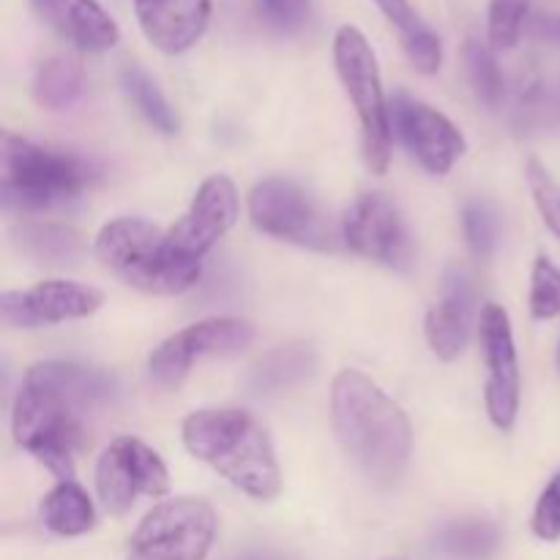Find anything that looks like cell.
I'll return each instance as SVG.
<instances>
[{
  "mask_svg": "<svg viewBox=\"0 0 560 560\" xmlns=\"http://www.w3.org/2000/svg\"><path fill=\"white\" fill-rule=\"evenodd\" d=\"M115 397L118 381L102 370L63 361L31 366L14 402V441L60 481H74V457L85 446L82 416Z\"/></svg>",
  "mask_w": 560,
  "mask_h": 560,
  "instance_id": "6da1fadb",
  "label": "cell"
},
{
  "mask_svg": "<svg viewBox=\"0 0 560 560\" xmlns=\"http://www.w3.org/2000/svg\"><path fill=\"white\" fill-rule=\"evenodd\" d=\"M339 446L375 485H394L408 468L413 430L405 410L359 370H342L331 386Z\"/></svg>",
  "mask_w": 560,
  "mask_h": 560,
  "instance_id": "7a4b0ae2",
  "label": "cell"
},
{
  "mask_svg": "<svg viewBox=\"0 0 560 560\" xmlns=\"http://www.w3.org/2000/svg\"><path fill=\"white\" fill-rule=\"evenodd\" d=\"M184 446L255 501L282 492L277 452L260 421L238 408H202L184 419Z\"/></svg>",
  "mask_w": 560,
  "mask_h": 560,
  "instance_id": "3957f363",
  "label": "cell"
},
{
  "mask_svg": "<svg viewBox=\"0 0 560 560\" xmlns=\"http://www.w3.org/2000/svg\"><path fill=\"white\" fill-rule=\"evenodd\" d=\"M96 255L120 282L153 295H178L200 279L202 262L178 255L167 233L145 219H115L96 238Z\"/></svg>",
  "mask_w": 560,
  "mask_h": 560,
  "instance_id": "277c9868",
  "label": "cell"
},
{
  "mask_svg": "<svg viewBox=\"0 0 560 560\" xmlns=\"http://www.w3.org/2000/svg\"><path fill=\"white\" fill-rule=\"evenodd\" d=\"M93 170L71 153L52 151L3 131L0 137V200L5 211H47L80 197Z\"/></svg>",
  "mask_w": 560,
  "mask_h": 560,
  "instance_id": "5b68a950",
  "label": "cell"
},
{
  "mask_svg": "<svg viewBox=\"0 0 560 560\" xmlns=\"http://www.w3.org/2000/svg\"><path fill=\"white\" fill-rule=\"evenodd\" d=\"M334 63L359 115L366 164L372 173L383 175L392 162V113L383 93L375 49L355 25H342L334 36Z\"/></svg>",
  "mask_w": 560,
  "mask_h": 560,
  "instance_id": "8992f818",
  "label": "cell"
},
{
  "mask_svg": "<svg viewBox=\"0 0 560 560\" xmlns=\"http://www.w3.org/2000/svg\"><path fill=\"white\" fill-rule=\"evenodd\" d=\"M217 528V512L202 498L162 501L137 525L126 560H206Z\"/></svg>",
  "mask_w": 560,
  "mask_h": 560,
  "instance_id": "52a82bcc",
  "label": "cell"
},
{
  "mask_svg": "<svg viewBox=\"0 0 560 560\" xmlns=\"http://www.w3.org/2000/svg\"><path fill=\"white\" fill-rule=\"evenodd\" d=\"M249 219L257 230L306 249H337L339 235L310 191L288 178H268L249 195Z\"/></svg>",
  "mask_w": 560,
  "mask_h": 560,
  "instance_id": "ba28073f",
  "label": "cell"
},
{
  "mask_svg": "<svg viewBox=\"0 0 560 560\" xmlns=\"http://www.w3.org/2000/svg\"><path fill=\"white\" fill-rule=\"evenodd\" d=\"M255 342V328L241 317H208L164 339L151 353L148 370L162 388H178L195 361L206 355H238Z\"/></svg>",
  "mask_w": 560,
  "mask_h": 560,
  "instance_id": "9c48e42d",
  "label": "cell"
},
{
  "mask_svg": "<svg viewBox=\"0 0 560 560\" xmlns=\"http://www.w3.org/2000/svg\"><path fill=\"white\" fill-rule=\"evenodd\" d=\"M96 490L109 514H126L135 506L137 495H167V465L151 446L137 438H118L98 457Z\"/></svg>",
  "mask_w": 560,
  "mask_h": 560,
  "instance_id": "30bf717a",
  "label": "cell"
},
{
  "mask_svg": "<svg viewBox=\"0 0 560 560\" xmlns=\"http://www.w3.org/2000/svg\"><path fill=\"white\" fill-rule=\"evenodd\" d=\"M388 113L392 131L427 173L446 175L465 153L463 131L430 104L399 93L388 104Z\"/></svg>",
  "mask_w": 560,
  "mask_h": 560,
  "instance_id": "8fae6325",
  "label": "cell"
},
{
  "mask_svg": "<svg viewBox=\"0 0 560 560\" xmlns=\"http://www.w3.org/2000/svg\"><path fill=\"white\" fill-rule=\"evenodd\" d=\"M479 339L487 366V413L498 430L506 432L514 427L520 410V364L512 320H509L503 306L487 304L481 310Z\"/></svg>",
  "mask_w": 560,
  "mask_h": 560,
  "instance_id": "7c38bea8",
  "label": "cell"
},
{
  "mask_svg": "<svg viewBox=\"0 0 560 560\" xmlns=\"http://www.w3.org/2000/svg\"><path fill=\"white\" fill-rule=\"evenodd\" d=\"M342 241L355 255L381 266L405 268L413 262V244L402 217L383 195H361L342 219Z\"/></svg>",
  "mask_w": 560,
  "mask_h": 560,
  "instance_id": "4fadbf2b",
  "label": "cell"
},
{
  "mask_svg": "<svg viewBox=\"0 0 560 560\" xmlns=\"http://www.w3.org/2000/svg\"><path fill=\"white\" fill-rule=\"evenodd\" d=\"M104 304L102 290L71 279H47L31 290H9L0 295L3 323L11 328L52 326L63 320L91 317Z\"/></svg>",
  "mask_w": 560,
  "mask_h": 560,
  "instance_id": "5bb4252c",
  "label": "cell"
},
{
  "mask_svg": "<svg viewBox=\"0 0 560 560\" xmlns=\"http://www.w3.org/2000/svg\"><path fill=\"white\" fill-rule=\"evenodd\" d=\"M238 219V191L228 175H211L200 184L189 211L167 233L170 246L189 260L202 262V257L228 235Z\"/></svg>",
  "mask_w": 560,
  "mask_h": 560,
  "instance_id": "9a60e30c",
  "label": "cell"
},
{
  "mask_svg": "<svg viewBox=\"0 0 560 560\" xmlns=\"http://www.w3.org/2000/svg\"><path fill=\"white\" fill-rule=\"evenodd\" d=\"M44 25L82 52H107L120 42L118 22L98 0H31Z\"/></svg>",
  "mask_w": 560,
  "mask_h": 560,
  "instance_id": "2e32d148",
  "label": "cell"
},
{
  "mask_svg": "<svg viewBox=\"0 0 560 560\" xmlns=\"http://www.w3.org/2000/svg\"><path fill=\"white\" fill-rule=\"evenodd\" d=\"M148 42L164 55L195 47L211 22V0H135Z\"/></svg>",
  "mask_w": 560,
  "mask_h": 560,
  "instance_id": "e0dca14e",
  "label": "cell"
},
{
  "mask_svg": "<svg viewBox=\"0 0 560 560\" xmlns=\"http://www.w3.org/2000/svg\"><path fill=\"white\" fill-rule=\"evenodd\" d=\"M476 293L465 268H448L441 301L427 315V342L441 361H454L465 350L474 328Z\"/></svg>",
  "mask_w": 560,
  "mask_h": 560,
  "instance_id": "ac0fdd59",
  "label": "cell"
},
{
  "mask_svg": "<svg viewBox=\"0 0 560 560\" xmlns=\"http://www.w3.org/2000/svg\"><path fill=\"white\" fill-rule=\"evenodd\" d=\"M82 96V66L71 55H52L42 60L33 80V98L42 109L63 113Z\"/></svg>",
  "mask_w": 560,
  "mask_h": 560,
  "instance_id": "d6986e66",
  "label": "cell"
},
{
  "mask_svg": "<svg viewBox=\"0 0 560 560\" xmlns=\"http://www.w3.org/2000/svg\"><path fill=\"white\" fill-rule=\"evenodd\" d=\"M42 520L52 534L82 536L96 523L91 495L77 481H60L42 501Z\"/></svg>",
  "mask_w": 560,
  "mask_h": 560,
  "instance_id": "ffe728a7",
  "label": "cell"
},
{
  "mask_svg": "<svg viewBox=\"0 0 560 560\" xmlns=\"http://www.w3.org/2000/svg\"><path fill=\"white\" fill-rule=\"evenodd\" d=\"M312 370H315V353L306 345H288L257 364V370L252 372V388L260 394L282 392L310 377Z\"/></svg>",
  "mask_w": 560,
  "mask_h": 560,
  "instance_id": "44dd1931",
  "label": "cell"
},
{
  "mask_svg": "<svg viewBox=\"0 0 560 560\" xmlns=\"http://www.w3.org/2000/svg\"><path fill=\"white\" fill-rule=\"evenodd\" d=\"M120 82H124L126 96L131 98L137 109L142 113V118L153 126L162 135H175L180 129V118L175 113L173 104L167 102L162 91H159L156 82L140 69V66H126L124 74H120Z\"/></svg>",
  "mask_w": 560,
  "mask_h": 560,
  "instance_id": "7402d4cb",
  "label": "cell"
},
{
  "mask_svg": "<svg viewBox=\"0 0 560 560\" xmlns=\"http://www.w3.org/2000/svg\"><path fill=\"white\" fill-rule=\"evenodd\" d=\"M16 244L25 255L36 257L42 262H52V266H63V262H74L80 255V238L71 230L60 228V224L47 222H27L16 230Z\"/></svg>",
  "mask_w": 560,
  "mask_h": 560,
  "instance_id": "603a6c76",
  "label": "cell"
},
{
  "mask_svg": "<svg viewBox=\"0 0 560 560\" xmlns=\"http://www.w3.org/2000/svg\"><path fill=\"white\" fill-rule=\"evenodd\" d=\"M501 545V534L487 520H459L438 534V547L457 560H487Z\"/></svg>",
  "mask_w": 560,
  "mask_h": 560,
  "instance_id": "cb8c5ba5",
  "label": "cell"
},
{
  "mask_svg": "<svg viewBox=\"0 0 560 560\" xmlns=\"http://www.w3.org/2000/svg\"><path fill=\"white\" fill-rule=\"evenodd\" d=\"M465 66H468L470 85H474L479 102L485 107L495 109L503 102L506 85H503L501 66L492 55V47L481 44L479 38H468V44H465Z\"/></svg>",
  "mask_w": 560,
  "mask_h": 560,
  "instance_id": "d4e9b609",
  "label": "cell"
},
{
  "mask_svg": "<svg viewBox=\"0 0 560 560\" xmlns=\"http://www.w3.org/2000/svg\"><path fill=\"white\" fill-rule=\"evenodd\" d=\"M530 315L536 320H552L560 315V268L550 257H539L530 273Z\"/></svg>",
  "mask_w": 560,
  "mask_h": 560,
  "instance_id": "484cf974",
  "label": "cell"
},
{
  "mask_svg": "<svg viewBox=\"0 0 560 560\" xmlns=\"http://www.w3.org/2000/svg\"><path fill=\"white\" fill-rule=\"evenodd\" d=\"M528 20V0H490V47L512 49L523 36Z\"/></svg>",
  "mask_w": 560,
  "mask_h": 560,
  "instance_id": "4316f807",
  "label": "cell"
},
{
  "mask_svg": "<svg viewBox=\"0 0 560 560\" xmlns=\"http://www.w3.org/2000/svg\"><path fill=\"white\" fill-rule=\"evenodd\" d=\"M525 175H528L530 195H534V202L539 208L541 219H545L547 230L560 241V184L539 159H530L525 164Z\"/></svg>",
  "mask_w": 560,
  "mask_h": 560,
  "instance_id": "83f0119b",
  "label": "cell"
},
{
  "mask_svg": "<svg viewBox=\"0 0 560 560\" xmlns=\"http://www.w3.org/2000/svg\"><path fill=\"white\" fill-rule=\"evenodd\" d=\"M463 228L476 257H490L498 244V217L487 202H468L463 211Z\"/></svg>",
  "mask_w": 560,
  "mask_h": 560,
  "instance_id": "f1b7e54d",
  "label": "cell"
},
{
  "mask_svg": "<svg viewBox=\"0 0 560 560\" xmlns=\"http://www.w3.org/2000/svg\"><path fill=\"white\" fill-rule=\"evenodd\" d=\"M402 38V47L408 52L410 63L421 71V74H435L441 69V60H443V47H441V38L438 33L432 31L430 25L419 22L413 25L410 31L399 33Z\"/></svg>",
  "mask_w": 560,
  "mask_h": 560,
  "instance_id": "f546056e",
  "label": "cell"
},
{
  "mask_svg": "<svg viewBox=\"0 0 560 560\" xmlns=\"http://www.w3.org/2000/svg\"><path fill=\"white\" fill-rule=\"evenodd\" d=\"M534 534L541 541H558L560 539V474L550 479V485L545 487V492L539 495L534 509Z\"/></svg>",
  "mask_w": 560,
  "mask_h": 560,
  "instance_id": "4dcf8cb0",
  "label": "cell"
},
{
  "mask_svg": "<svg viewBox=\"0 0 560 560\" xmlns=\"http://www.w3.org/2000/svg\"><path fill=\"white\" fill-rule=\"evenodd\" d=\"M257 3L266 20L284 33L304 27L312 11V0H257Z\"/></svg>",
  "mask_w": 560,
  "mask_h": 560,
  "instance_id": "1f68e13d",
  "label": "cell"
},
{
  "mask_svg": "<svg viewBox=\"0 0 560 560\" xmlns=\"http://www.w3.org/2000/svg\"><path fill=\"white\" fill-rule=\"evenodd\" d=\"M377 9L386 14V20L392 22V25H397L399 33L410 31L413 25H419L421 16L416 14L413 5H410V0H375Z\"/></svg>",
  "mask_w": 560,
  "mask_h": 560,
  "instance_id": "d6a6232c",
  "label": "cell"
},
{
  "mask_svg": "<svg viewBox=\"0 0 560 560\" xmlns=\"http://www.w3.org/2000/svg\"><path fill=\"white\" fill-rule=\"evenodd\" d=\"M541 33H545L547 38H556V42H560V16H552V20L541 22Z\"/></svg>",
  "mask_w": 560,
  "mask_h": 560,
  "instance_id": "836d02e7",
  "label": "cell"
},
{
  "mask_svg": "<svg viewBox=\"0 0 560 560\" xmlns=\"http://www.w3.org/2000/svg\"><path fill=\"white\" fill-rule=\"evenodd\" d=\"M558 364H560V348H558Z\"/></svg>",
  "mask_w": 560,
  "mask_h": 560,
  "instance_id": "e575fe53",
  "label": "cell"
}]
</instances>
